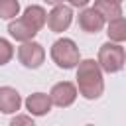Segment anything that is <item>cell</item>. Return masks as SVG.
<instances>
[{"label":"cell","instance_id":"1","mask_svg":"<svg viewBox=\"0 0 126 126\" xmlns=\"http://www.w3.org/2000/svg\"><path fill=\"white\" fill-rule=\"evenodd\" d=\"M77 93L87 100H96L104 93V77L102 69L94 59H81L77 63Z\"/></svg>","mask_w":126,"mask_h":126},{"label":"cell","instance_id":"2","mask_svg":"<svg viewBox=\"0 0 126 126\" xmlns=\"http://www.w3.org/2000/svg\"><path fill=\"white\" fill-rule=\"evenodd\" d=\"M49 55L59 69H75L77 63L81 61L79 47L71 37H59L57 41H53Z\"/></svg>","mask_w":126,"mask_h":126},{"label":"cell","instance_id":"3","mask_svg":"<svg viewBox=\"0 0 126 126\" xmlns=\"http://www.w3.org/2000/svg\"><path fill=\"white\" fill-rule=\"evenodd\" d=\"M98 67L102 69V73H120L124 69L126 63V51L122 47V43H114V41H106L98 47V57H96Z\"/></svg>","mask_w":126,"mask_h":126},{"label":"cell","instance_id":"4","mask_svg":"<svg viewBox=\"0 0 126 126\" xmlns=\"http://www.w3.org/2000/svg\"><path fill=\"white\" fill-rule=\"evenodd\" d=\"M18 61L26 67V69H39L45 61V49L41 43L30 39L24 41L18 47Z\"/></svg>","mask_w":126,"mask_h":126},{"label":"cell","instance_id":"5","mask_svg":"<svg viewBox=\"0 0 126 126\" xmlns=\"http://www.w3.org/2000/svg\"><path fill=\"white\" fill-rule=\"evenodd\" d=\"M79 93H77V87L75 83L71 81H61V83H55L49 91V100H51V106H59V108H67L71 106L75 100H77Z\"/></svg>","mask_w":126,"mask_h":126},{"label":"cell","instance_id":"6","mask_svg":"<svg viewBox=\"0 0 126 126\" xmlns=\"http://www.w3.org/2000/svg\"><path fill=\"white\" fill-rule=\"evenodd\" d=\"M47 28L53 33H61L65 30H69V26L73 24V8L67 4H57L51 8V12L45 18Z\"/></svg>","mask_w":126,"mask_h":126},{"label":"cell","instance_id":"7","mask_svg":"<svg viewBox=\"0 0 126 126\" xmlns=\"http://www.w3.org/2000/svg\"><path fill=\"white\" fill-rule=\"evenodd\" d=\"M77 22H79V28L83 30V32H87V33H98L102 28H104V20H102V16L94 10V8H83L81 12H79V18H77Z\"/></svg>","mask_w":126,"mask_h":126},{"label":"cell","instance_id":"8","mask_svg":"<svg viewBox=\"0 0 126 126\" xmlns=\"http://www.w3.org/2000/svg\"><path fill=\"white\" fill-rule=\"evenodd\" d=\"M26 110L30 112V116H45L51 110V100L47 93H32L26 100Z\"/></svg>","mask_w":126,"mask_h":126},{"label":"cell","instance_id":"9","mask_svg":"<svg viewBox=\"0 0 126 126\" xmlns=\"http://www.w3.org/2000/svg\"><path fill=\"white\" fill-rule=\"evenodd\" d=\"M22 108V94L14 87H0V112L16 114Z\"/></svg>","mask_w":126,"mask_h":126},{"label":"cell","instance_id":"10","mask_svg":"<svg viewBox=\"0 0 126 126\" xmlns=\"http://www.w3.org/2000/svg\"><path fill=\"white\" fill-rule=\"evenodd\" d=\"M45 18H47V12L43 6H37V4H32L24 10L22 14V22L28 24L33 32H39L43 26H45Z\"/></svg>","mask_w":126,"mask_h":126},{"label":"cell","instance_id":"11","mask_svg":"<svg viewBox=\"0 0 126 126\" xmlns=\"http://www.w3.org/2000/svg\"><path fill=\"white\" fill-rule=\"evenodd\" d=\"M8 33H10L16 41H20V43L30 41V39H33V37L37 35V32H33L28 24H24L22 18H14V20H10V24H8Z\"/></svg>","mask_w":126,"mask_h":126},{"label":"cell","instance_id":"12","mask_svg":"<svg viewBox=\"0 0 126 126\" xmlns=\"http://www.w3.org/2000/svg\"><path fill=\"white\" fill-rule=\"evenodd\" d=\"M104 22H110L114 18H120L122 16V4L120 2H114V0H94V6H93Z\"/></svg>","mask_w":126,"mask_h":126},{"label":"cell","instance_id":"13","mask_svg":"<svg viewBox=\"0 0 126 126\" xmlns=\"http://www.w3.org/2000/svg\"><path fill=\"white\" fill-rule=\"evenodd\" d=\"M106 35H108V41H114V43H124L126 41V20H124V16L114 18V20L108 22Z\"/></svg>","mask_w":126,"mask_h":126},{"label":"cell","instance_id":"14","mask_svg":"<svg viewBox=\"0 0 126 126\" xmlns=\"http://www.w3.org/2000/svg\"><path fill=\"white\" fill-rule=\"evenodd\" d=\"M20 16V2L18 0H0V20H14Z\"/></svg>","mask_w":126,"mask_h":126},{"label":"cell","instance_id":"15","mask_svg":"<svg viewBox=\"0 0 126 126\" xmlns=\"http://www.w3.org/2000/svg\"><path fill=\"white\" fill-rule=\"evenodd\" d=\"M12 57H14V45L6 37H0V67L10 63Z\"/></svg>","mask_w":126,"mask_h":126},{"label":"cell","instance_id":"16","mask_svg":"<svg viewBox=\"0 0 126 126\" xmlns=\"http://www.w3.org/2000/svg\"><path fill=\"white\" fill-rule=\"evenodd\" d=\"M8 126H35V122H33V118L30 114H16L10 120Z\"/></svg>","mask_w":126,"mask_h":126},{"label":"cell","instance_id":"17","mask_svg":"<svg viewBox=\"0 0 126 126\" xmlns=\"http://www.w3.org/2000/svg\"><path fill=\"white\" fill-rule=\"evenodd\" d=\"M67 2H69L71 8H87V4L91 0H67Z\"/></svg>","mask_w":126,"mask_h":126},{"label":"cell","instance_id":"18","mask_svg":"<svg viewBox=\"0 0 126 126\" xmlns=\"http://www.w3.org/2000/svg\"><path fill=\"white\" fill-rule=\"evenodd\" d=\"M45 4H49V6H57V4H63L65 0H43Z\"/></svg>","mask_w":126,"mask_h":126},{"label":"cell","instance_id":"19","mask_svg":"<svg viewBox=\"0 0 126 126\" xmlns=\"http://www.w3.org/2000/svg\"><path fill=\"white\" fill-rule=\"evenodd\" d=\"M114 2H120V4H122V0H114Z\"/></svg>","mask_w":126,"mask_h":126},{"label":"cell","instance_id":"20","mask_svg":"<svg viewBox=\"0 0 126 126\" xmlns=\"http://www.w3.org/2000/svg\"><path fill=\"white\" fill-rule=\"evenodd\" d=\"M85 126H93V124H85Z\"/></svg>","mask_w":126,"mask_h":126}]
</instances>
